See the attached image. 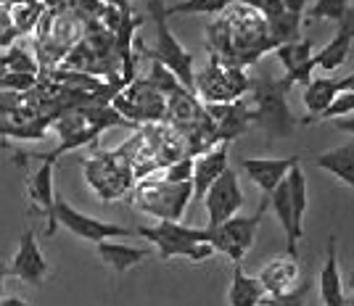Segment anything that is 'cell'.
<instances>
[{
	"label": "cell",
	"instance_id": "21",
	"mask_svg": "<svg viewBox=\"0 0 354 306\" xmlns=\"http://www.w3.org/2000/svg\"><path fill=\"white\" fill-rule=\"evenodd\" d=\"M315 166L330 172L339 182L354 190V143H346V146H339L315 156Z\"/></svg>",
	"mask_w": 354,
	"mask_h": 306
},
{
	"label": "cell",
	"instance_id": "29",
	"mask_svg": "<svg viewBox=\"0 0 354 306\" xmlns=\"http://www.w3.org/2000/svg\"><path fill=\"white\" fill-rule=\"evenodd\" d=\"M310 291H312V283L304 277L296 291L286 293V296H275V298H265V306H304Z\"/></svg>",
	"mask_w": 354,
	"mask_h": 306
},
{
	"label": "cell",
	"instance_id": "23",
	"mask_svg": "<svg viewBox=\"0 0 354 306\" xmlns=\"http://www.w3.org/2000/svg\"><path fill=\"white\" fill-rule=\"evenodd\" d=\"M45 8H48L45 3H3V19L21 37V35H27L37 27Z\"/></svg>",
	"mask_w": 354,
	"mask_h": 306
},
{
	"label": "cell",
	"instance_id": "4",
	"mask_svg": "<svg viewBox=\"0 0 354 306\" xmlns=\"http://www.w3.org/2000/svg\"><path fill=\"white\" fill-rule=\"evenodd\" d=\"M267 209H270V204H267V198H262V204L257 206V211L251 217H241L238 214V217L227 219L220 227L209 230V243L214 248V254L220 251L233 264L243 262V256L249 254L254 240H257V230H259V222H262Z\"/></svg>",
	"mask_w": 354,
	"mask_h": 306
},
{
	"label": "cell",
	"instance_id": "7",
	"mask_svg": "<svg viewBox=\"0 0 354 306\" xmlns=\"http://www.w3.org/2000/svg\"><path fill=\"white\" fill-rule=\"evenodd\" d=\"M204 206H207L209 214L207 230H214V227L225 224L227 219L238 217V211L243 209V193H241V185H238V177L233 169H225L220 180L207 190Z\"/></svg>",
	"mask_w": 354,
	"mask_h": 306
},
{
	"label": "cell",
	"instance_id": "24",
	"mask_svg": "<svg viewBox=\"0 0 354 306\" xmlns=\"http://www.w3.org/2000/svg\"><path fill=\"white\" fill-rule=\"evenodd\" d=\"M0 66H3L6 74H30V77H35L40 61L35 59V53H32L27 45H21L16 40V43L8 48V53L0 56Z\"/></svg>",
	"mask_w": 354,
	"mask_h": 306
},
{
	"label": "cell",
	"instance_id": "15",
	"mask_svg": "<svg viewBox=\"0 0 354 306\" xmlns=\"http://www.w3.org/2000/svg\"><path fill=\"white\" fill-rule=\"evenodd\" d=\"M259 283L265 288L267 298H275V296H286L299 288L301 283V267L291 256H275L262 267L259 272Z\"/></svg>",
	"mask_w": 354,
	"mask_h": 306
},
{
	"label": "cell",
	"instance_id": "11",
	"mask_svg": "<svg viewBox=\"0 0 354 306\" xmlns=\"http://www.w3.org/2000/svg\"><path fill=\"white\" fill-rule=\"evenodd\" d=\"M8 275H14L21 283H30V285H43V280L48 277V262H45V254L37 243L35 230H27L21 235L11 267H8Z\"/></svg>",
	"mask_w": 354,
	"mask_h": 306
},
{
	"label": "cell",
	"instance_id": "8",
	"mask_svg": "<svg viewBox=\"0 0 354 306\" xmlns=\"http://www.w3.org/2000/svg\"><path fill=\"white\" fill-rule=\"evenodd\" d=\"M114 106L119 108V114L135 119V122H162L164 114H167L164 95H159L146 79L135 82L133 88L127 90V95H119Z\"/></svg>",
	"mask_w": 354,
	"mask_h": 306
},
{
	"label": "cell",
	"instance_id": "16",
	"mask_svg": "<svg viewBox=\"0 0 354 306\" xmlns=\"http://www.w3.org/2000/svg\"><path fill=\"white\" fill-rule=\"evenodd\" d=\"M53 164L48 156H40V166L32 172L27 180V193H30L32 204L40 209V214L48 219V235L56 233V222H53V201H56V190H53Z\"/></svg>",
	"mask_w": 354,
	"mask_h": 306
},
{
	"label": "cell",
	"instance_id": "2",
	"mask_svg": "<svg viewBox=\"0 0 354 306\" xmlns=\"http://www.w3.org/2000/svg\"><path fill=\"white\" fill-rule=\"evenodd\" d=\"M135 235L146 238L159 248L162 262H169L175 256L191 259V262H207L214 254L207 227H188L183 222H156L153 227H138Z\"/></svg>",
	"mask_w": 354,
	"mask_h": 306
},
{
	"label": "cell",
	"instance_id": "10",
	"mask_svg": "<svg viewBox=\"0 0 354 306\" xmlns=\"http://www.w3.org/2000/svg\"><path fill=\"white\" fill-rule=\"evenodd\" d=\"M243 88H249L243 74L238 69H220L217 59H212L209 69L196 77V90L204 93L212 103H233Z\"/></svg>",
	"mask_w": 354,
	"mask_h": 306
},
{
	"label": "cell",
	"instance_id": "9",
	"mask_svg": "<svg viewBox=\"0 0 354 306\" xmlns=\"http://www.w3.org/2000/svg\"><path fill=\"white\" fill-rule=\"evenodd\" d=\"M254 11H259L265 19V30L270 32V45H288L299 43L301 32V16L286 11L283 0H254L249 3Z\"/></svg>",
	"mask_w": 354,
	"mask_h": 306
},
{
	"label": "cell",
	"instance_id": "22",
	"mask_svg": "<svg viewBox=\"0 0 354 306\" xmlns=\"http://www.w3.org/2000/svg\"><path fill=\"white\" fill-rule=\"evenodd\" d=\"M98 256L106 267H111L117 275H124L127 269H133L138 264L148 259L146 248H135L127 246V243H114V240H106V243H98Z\"/></svg>",
	"mask_w": 354,
	"mask_h": 306
},
{
	"label": "cell",
	"instance_id": "31",
	"mask_svg": "<svg viewBox=\"0 0 354 306\" xmlns=\"http://www.w3.org/2000/svg\"><path fill=\"white\" fill-rule=\"evenodd\" d=\"M16 40H19V35L6 24V19H3V8H0V48H11Z\"/></svg>",
	"mask_w": 354,
	"mask_h": 306
},
{
	"label": "cell",
	"instance_id": "37",
	"mask_svg": "<svg viewBox=\"0 0 354 306\" xmlns=\"http://www.w3.org/2000/svg\"><path fill=\"white\" fill-rule=\"evenodd\" d=\"M262 306H265V304H262Z\"/></svg>",
	"mask_w": 354,
	"mask_h": 306
},
{
	"label": "cell",
	"instance_id": "33",
	"mask_svg": "<svg viewBox=\"0 0 354 306\" xmlns=\"http://www.w3.org/2000/svg\"><path fill=\"white\" fill-rule=\"evenodd\" d=\"M0 306H30V301L21 296H8V298H0Z\"/></svg>",
	"mask_w": 354,
	"mask_h": 306
},
{
	"label": "cell",
	"instance_id": "27",
	"mask_svg": "<svg viewBox=\"0 0 354 306\" xmlns=\"http://www.w3.org/2000/svg\"><path fill=\"white\" fill-rule=\"evenodd\" d=\"M146 82H148V85H151L153 90H156L159 95H169V98H172L175 93H180V90H185L183 85H180V82H177L175 77H172V74L167 72V69H164L162 64H156V61L151 64V72H148Z\"/></svg>",
	"mask_w": 354,
	"mask_h": 306
},
{
	"label": "cell",
	"instance_id": "35",
	"mask_svg": "<svg viewBox=\"0 0 354 306\" xmlns=\"http://www.w3.org/2000/svg\"><path fill=\"white\" fill-rule=\"evenodd\" d=\"M6 277H8V267L0 264V298H3V291H6Z\"/></svg>",
	"mask_w": 354,
	"mask_h": 306
},
{
	"label": "cell",
	"instance_id": "1",
	"mask_svg": "<svg viewBox=\"0 0 354 306\" xmlns=\"http://www.w3.org/2000/svg\"><path fill=\"white\" fill-rule=\"evenodd\" d=\"M249 90L254 95V111H251L254 127H259L272 140L291 137L296 119L288 108V101H286V93H288L286 82L272 79L270 74H257V77H251Z\"/></svg>",
	"mask_w": 354,
	"mask_h": 306
},
{
	"label": "cell",
	"instance_id": "18",
	"mask_svg": "<svg viewBox=\"0 0 354 306\" xmlns=\"http://www.w3.org/2000/svg\"><path fill=\"white\" fill-rule=\"evenodd\" d=\"M352 40H354V3H352V8L346 11V16L336 24L333 40L325 45L320 53H315V69L336 72L341 64L346 61V56H349Z\"/></svg>",
	"mask_w": 354,
	"mask_h": 306
},
{
	"label": "cell",
	"instance_id": "5",
	"mask_svg": "<svg viewBox=\"0 0 354 306\" xmlns=\"http://www.w3.org/2000/svg\"><path fill=\"white\" fill-rule=\"evenodd\" d=\"M53 222L56 227H64L72 235H77L80 240H88V243H106V240H114V238H130L135 235L133 227H122V224H114V222H106V219L90 217L85 211L74 209L64 195H56L53 201Z\"/></svg>",
	"mask_w": 354,
	"mask_h": 306
},
{
	"label": "cell",
	"instance_id": "12",
	"mask_svg": "<svg viewBox=\"0 0 354 306\" xmlns=\"http://www.w3.org/2000/svg\"><path fill=\"white\" fill-rule=\"evenodd\" d=\"M354 90V74L349 77H312L310 85L304 88V108L310 117L304 119V124H312L328 111V106L336 101L341 93H352Z\"/></svg>",
	"mask_w": 354,
	"mask_h": 306
},
{
	"label": "cell",
	"instance_id": "6",
	"mask_svg": "<svg viewBox=\"0 0 354 306\" xmlns=\"http://www.w3.org/2000/svg\"><path fill=\"white\" fill-rule=\"evenodd\" d=\"M193 188L191 182L185 185H169V182H143L138 188V204L143 211L159 217V222H180L185 206L191 201Z\"/></svg>",
	"mask_w": 354,
	"mask_h": 306
},
{
	"label": "cell",
	"instance_id": "13",
	"mask_svg": "<svg viewBox=\"0 0 354 306\" xmlns=\"http://www.w3.org/2000/svg\"><path fill=\"white\" fill-rule=\"evenodd\" d=\"M275 56L286 69V88L291 90L294 85H310L312 72H315V53H312V40H299V43L278 45Z\"/></svg>",
	"mask_w": 354,
	"mask_h": 306
},
{
	"label": "cell",
	"instance_id": "19",
	"mask_svg": "<svg viewBox=\"0 0 354 306\" xmlns=\"http://www.w3.org/2000/svg\"><path fill=\"white\" fill-rule=\"evenodd\" d=\"M320 298L323 306H346V293H344V280H341L339 267V238L330 235L328 248H325V264L320 269Z\"/></svg>",
	"mask_w": 354,
	"mask_h": 306
},
{
	"label": "cell",
	"instance_id": "25",
	"mask_svg": "<svg viewBox=\"0 0 354 306\" xmlns=\"http://www.w3.org/2000/svg\"><path fill=\"white\" fill-rule=\"evenodd\" d=\"M230 8V0H183V3H164V14L183 16V14H222Z\"/></svg>",
	"mask_w": 354,
	"mask_h": 306
},
{
	"label": "cell",
	"instance_id": "26",
	"mask_svg": "<svg viewBox=\"0 0 354 306\" xmlns=\"http://www.w3.org/2000/svg\"><path fill=\"white\" fill-rule=\"evenodd\" d=\"M349 8H352L349 0H315L307 14H310L312 19H325V21H336V24H339Z\"/></svg>",
	"mask_w": 354,
	"mask_h": 306
},
{
	"label": "cell",
	"instance_id": "20",
	"mask_svg": "<svg viewBox=\"0 0 354 306\" xmlns=\"http://www.w3.org/2000/svg\"><path fill=\"white\" fill-rule=\"evenodd\" d=\"M265 298L267 293L259 283V277L246 275L241 264H233V283H230V291H227L230 306H262Z\"/></svg>",
	"mask_w": 354,
	"mask_h": 306
},
{
	"label": "cell",
	"instance_id": "32",
	"mask_svg": "<svg viewBox=\"0 0 354 306\" xmlns=\"http://www.w3.org/2000/svg\"><path fill=\"white\" fill-rule=\"evenodd\" d=\"M333 124H336V130H341V132H349V135H354V114H352V117L336 119V122H333Z\"/></svg>",
	"mask_w": 354,
	"mask_h": 306
},
{
	"label": "cell",
	"instance_id": "17",
	"mask_svg": "<svg viewBox=\"0 0 354 306\" xmlns=\"http://www.w3.org/2000/svg\"><path fill=\"white\" fill-rule=\"evenodd\" d=\"M225 169H227V146L225 143L209 148L198 159H193V177H191L193 198H204L207 190L220 180Z\"/></svg>",
	"mask_w": 354,
	"mask_h": 306
},
{
	"label": "cell",
	"instance_id": "28",
	"mask_svg": "<svg viewBox=\"0 0 354 306\" xmlns=\"http://www.w3.org/2000/svg\"><path fill=\"white\" fill-rule=\"evenodd\" d=\"M193 177V159L191 156H185V159L180 161H172L169 166H167V172H164V182H169V185H185V182H191Z\"/></svg>",
	"mask_w": 354,
	"mask_h": 306
},
{
	"label": "cell",
	"instance_id": "36",
	"mask_svg": "<svg viewBox=\"0 0 354 306\" xmlns=\"http://www.w3.org/2000/svg\"><path fill=\"white\" fill-rule=\"evenodd\" d=\"M0 8H3V6H0Z\"/></svg>",
	"mask_w": 354,
	"mask_h": 306
},
{
	"label": "cell",
	"instance_id": "14",
	"mask_svg": "<svg viewBox=\"0 0 354 306\" xmlns=\"http://www.w3.org/2000/svg\"><path fill=\"white\" fill-rule=\"evenodd\" d=\"M294 164H299V156H286V159H262L259 156V159H243L241 161V169L246 172V177L257 188L262 190V195L270 198L272 190L288 177Z\"/></svg>",
	"mask_w": 354,
	"mask_h": 306
},
{
	"label": "cell",
	"instance_id": "3",
	"mask_svg": "<svg viewBox=\"0 0 354 306\" xmlns=\"http://www.w3.org/2000/svg\"><path fill=\"white\" fill-rule=\"evenodd\" d=\"M148 14L153 16L156 24V45L146 50V56L156 64H162L167 72L175 77L177 82L188 93H196V74H193V53L185 50L183 43L177 40L169 24H167V14H164L162 0H148L146 3Z\"/></svg>",
	"mask_w": 354,
	"mask_h": 306
},
{
	"label": "cell",
	"instance_id": "30",
	"mask_svg": "<svg viewBox=\"0 0 354 306\" xmlns=\"http://www.w3.org/2000/svg\"><path fill=\"white\" fill-rule=\"evenodd\" d=\"M349 114H354V90L352 93H341V95H336V101L328 106V111H325L320 119H344L349 117Z\"/></svg>",
	"mask_w": 354,
	"mask_h": 306
},
{
	"label": "cell",
	"instance_id": "34",
	"mask_svg": "<svg viewBox=\"0 0 354 306\" xmlns=\"http://www.w3.org/2000/svg\"><path fill=\"white\" fill-rule=\"evenodd\" d=\"M346 306H354V272L349 275V288H346Z\"/></svg>",
	"mask_w": 354,
	"mask_h": 306
}]
</instances>
